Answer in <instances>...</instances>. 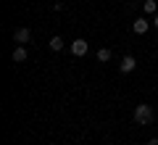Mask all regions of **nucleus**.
<instances>
[{"instance_id": "obj_11", "label": "nucleus", "mask_w": 158, "mask_h": 145, "mask_svg": "<svg viewBox=\"0 0 158 145\" xmlns=\"http://www.w3.org/2000/svg\"><path fill=\"white\" fill-rule=\"evenodd\" d=\"M153 27H158V13H156V16H153Z\"/></svg>"}, {"instance_id": "obj_3", "label": "nucleus", "mask_w": 158, "mask_h": 145, "mask_svg": "<svg viewBox=\"0 0 158 145\" xmlns=\"http://www.w3.org/2000/svg\"><path fill=\"white\" fill-rule=\"evenodd\" d=\"M29 40H32V32H29L27 27H19L16 32H13V42L16 45H24V42H29Z\"/></svg>"}, {"instance_id": "obj_10", "label": "nucleus", "mask_w": 158, "mask_h": 145, "mask_svg": "<svg viewBox=\"0 0 158 145\" xmlns=\"http://www.w3.org/2000/svg\"><path fill=\"white\" fill-rule=\"evenodd\" d=\"M148 145H158V137H150V140H148Z\"/></svg>"}, {"instance_id": "obj_7", "label": "nucleus", "mask_w": 158, "mask_h": 145, "mask_svg": "<svg viewBox=\"0 0 158 145\" xmlns=\"http://www.w3.org/2000/svg\"><path fill=\"white\" fill-rule=\"evenodd\" d=\"M142 11L156 16V13H158V3H156V0H145V3H142Z\"/></svg>"}, {"instance_id": "obj_1", "label": "nucleus", "mask_w": 158, "mask_h": 145, "mask_svg": "<svg viewBox=\"0 0 158 145\" xmlns=\"http://www.w3.org/2000/svg\"><path fill=\"white\" fill-rule=\"evenodd\" d=\"M135 122L142 124V127H148V124L153 122V108L148 106V103H140V106L135 108Z\"/></svg>"}, {"instance_id": "obj_2", "label": "nucleus", "mask_w": 158, "mask_h": 145, "mask_svg": "<svg viewBox=\"0 0 158 145\" xmlns=\"http://www.w3.org/2000/svg\"><path fill=\"white\" fill-rule=\"evenodd\" d=\"M87 50H90V45H87V40H82V37H77L71 42V53L77 58H82V56H87Z\"/></svg>"}, {"instance_id": "obj_5", "label": "nucleus", "mask_w": 158, "mask_h": 145, "mask_svg": "<svg viewBox=\"0 0 158 145\" xmlns=\"http://www.w3.org/2000/svg\"><path fill=\"white\" fill-rule=\"evenodd\" d=\"M11 58H13V63H24L29 58V53H27V48H24V45H16V48H13V53H11Z\"/></svg>"}, {"instance_id": "obj_8", "label": "nucleus", "mask_w": 158, "mask_h": 145, "mask_svg": "<svg viewBox=\"0 0 158 145\" xmlns=\"http://www.w3.org/2000/svg\"><path fill=\"white\" fill-rule=\"evenodd\" d=\"M111 56H113V53H111V48H100V50H98V61H100V63L111 61Z\"/></svg>"}, {"instance_id": "obj_6", "label": "nucleus", "mask_w": 158, "mask_h": 145, "mask_svg": "<svg viewBox=\"0 0 158 145\" xmlns=\"http://www.w3.org/2000/svg\"><path fill=\"white\" fill-rule=\"evenodd\" d=\"M148 29H150V21H148V19H137V21L132 24V32L135 34H145Z\"/></svg>"}, {"instance_id": "obj_9", "label": "nucleus", "mask_w": 158, "mask_h": 145, "mask_svg": "<svg viewBox=\"0 0 158 145\" xmlns=\"http://www.w3.org/2000/svg\"><path fill=\"white\" fill-rule=\"evenodd\" d=\"M48 45H50V50H63V40L61 37H58V34H56V37H50V42H48Z\"/></svg>"}, {"instance_id": "obj_4", "label": "nucleus", "mask_w": 158, "mask_h": 145, "mask_svg": "<svg viewBox=\"0 0 158 145\" xmlns=\"http://www.w3.org/2000/svg\"><path fill=\"white\" fill-rule=\"evenodd\" d=\"M118 69H121V74H129V71H135V69H137L135 56H124V58H121V63H118Z\"/></svg>"}]
</instances>
